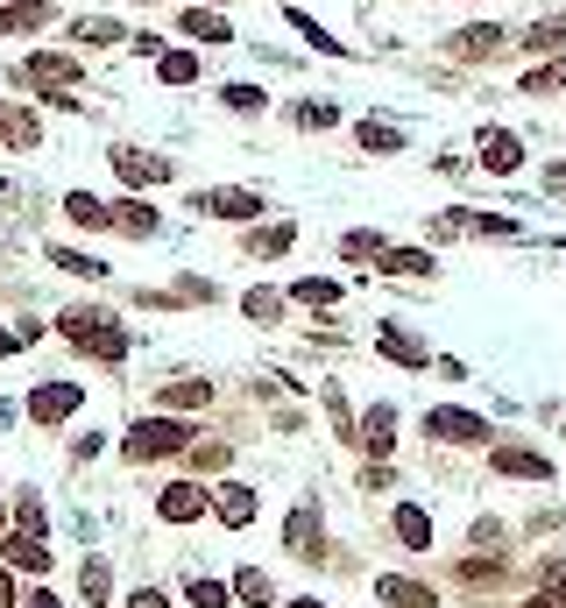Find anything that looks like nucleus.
Here are the masks:
<instances>
[{
  "label": "nucleus",
  "instance_id": "40",
  "mask_svg": "<svg viewBox=\"0 0 566 608\" xmlns=\"http://www.w3.org/2000/svg\"><path fill=\"white\" fill-rule=\"evenodd\" d=\"M539 587H545V595H559V601H566V559H545V567H539Z\"/></svg>",
  "mask_w": 566,
  "mask_h": 608
},
{
  "label": "nucleus",
  "instance_id": "50",
  "mask_svg": "<svg viewBox=\"0 0 566 608\" xmlns=\"http://www.w3.org/2000/svg\"><path fill=\"white\" fill-rule=\"evenodd\" d=\"M0 524H8V502H0Z\"/></svg>",
  "mask_w": 566,
  "mask_h": 608
},
{
  "label": "nucleus",
  "instance_id": "34",
  "mask_svg": "<svg viewBox=\"0 0 566 608\" xmlns=\"http://www.w3.org/2000/svg\"><path fill=\"white\" fill-rule=\"evenodd\" d=\"M220 107H234V114H262L270 99H262V85H241V79H234V85H220Z\"/></svg>",
  "mask_w": 566,
  "mask_h": 608
},
{
  "label": "nucleus",
  "instance_id": "39",
  "mask_svg": "<svg viewBox=\"0 0 566 608\" xmlns=\"http://www.w3.org/2000/svg\"><path fill=\"white\" fill-rule=\"evenodd\" d=\"M291 241H297V227H262L256 241H248V255H283Z\"/></svg>",
  "mask_w": 566,
  "mask_h": 608
},
{
  "label": "nucleus",
  "instance_id": "44",
  "mask_svg": "<svg viewBox=\"0 0 566 608\" xmlns=\"http://www.w3.org/2000/svg\"><path fill=\"white\" fill-rule=\"evenodd\" d=\"M0 608H14V573L0 567Z\"/></svg>",
  "mask_w": 566,
  "mask_h": 608
},
{
  "label": "nucleus",
  "instance_id": "11",
  "mask_svg": "<svg viewBox=\"0 0 566 608\" xmlns=\"http://www.w3.org/2000/svg\"><path fill=\"white\" fill-rule=\"evenodd\" d=\"M354 439H362V446L376 453V460H390V453H397V410H390V404H376V410L362 418V432H354Z\"/></svg>",
  "mask_w": 566,
  "mask_h": 608
},
{
  "label": "nucleus",
  "instance_id": "31",
  "mask_svg": "<svg viewBox=\"0 0 566 608\" xmlns=\"http://www.w3.org/2000/svg\"><path fill=\"white\" fill-rule=\"evenodd\" d=\"M128 28L121 22H99V14H85V22H71V43H93V50H107V43H121Z\"/></svg>",
  "mask_w": 566,
  "mask_h": 608
},
{
  "label": "nucleus",
  "instance_id": "17",
  "mask_svg": "<svg viewBox=\"0 0 566 608\" xmlns=\"http://www.w3.org/2000/svg\"><path fill=\"white\" fill-rule=\"evenodd\" d=\"M283 538H291V552H311V559H319V552H326V545H319V510H311V502H305V510H291Z\"/></svg>",
  "mask_w": 566,
  "mask_h": 608
},
{
  "label": "nucleus",
  "instance_id": "14",
  "mask_svg": "<svg viewBox=\"0 0 566 608\" xmlns=\"http://www.w3.org/2000/svg\"><path fill=\"white\" fill-rule=\"evenodd\" d=\"M510 43H517L524 57H559V50H566V22H559V14H553V22H531L524 36H510Z\"/></svg>",
  "mask_w": 566,
  "mask_h": 608
},
{
  "label": "nucleus",
  "instance_id": "43",
  "mask_svg": "<svg viewBox=\"0 0 566 608\" xmlns=\"http://www.w3.org/2000/svg\"><path fill=\"white\" fill-rule=\"evenodd\" d=\"M22 608H64V601H57V595H50V587H36V595H28Z\"/></svg>",
  "mask_w": 566,
  "mask_h": 608
},
{
  "label": "nucleus",
  "instance_id": "21",
  "mask_svg": "<svg viewBox=\"0 0 566 608\" xmlns=\"http://www.w3.org/2000/svg\"><path fill=\"white\" fill-rule=\"evenodd\" d=\"M79 601H85V608H107V601H114V573H107V559H85V573H79Z\"/></svg>",
  "mask_w": 566,
  "mask_h": 608
},
{
  "label": "nucleus",
  "instance_id": "26",
  "mask_svg": "<svg viewBox=\"0 0 566 608\" xmlns=\"http://www.w3.org/2000/svg\"><path fill=\"white\" fill-rule=\"evenodd\" d=\"M283 22H291V28H297V36H305V43H311V50H319V57H347V43H340V36H326V28H319V22H311V14H297V8H291V14H283Z\"/></svg>",
  "mask_w": 566,
  "mask_h": 608
},
{
  "label": "nucleus",
  "instance_id": "41",
  "mask_svg": "<svg viewBox=\"0 0 566 608\" xmlns=\"http://www.w3.org/2000/svg\"><path fill=\"white\" fill-rule=\"evenodd\" d=\"M340 255H382V234H347V241H340Z\"/></svg>",
  "mask_w": 566,
  "mask_h": 608
},
{
  "label": "nucleus",
  "instance_id": "45",
  "mask_svg": "<svg viewBox=\"0 0 566 608\" xmlns=\"http://www.w3.org/2000/svg\"><path fill=\"white\" fill-rule=\"evenodd\" d=\"M524 608H566V601H559V595H545V587H539V595H531Z\"/></svg>",
  "mask_w": 566,
  "mask_h": 608
},
{
  "label": "nucleus",
  "instance_id": "38",
  "mask_svg": "<svg viewBox=\"0 0 566 608\" xmlns=\"http://www.w3.org/2000/svg\"><path fill=\"white\" fill-rule=\"evenodd\" d=\"M114 227H128V234H156V213H149L142 199H121V213H114Z\"/></svg>",
  "mask_w": 566,
  "mask_h": 608
},
{
  "label": "nucleus",
  "instance_id": "16",
  "mask_svg": "<svg viewBox=\"0 0 566 608\" xmlns=\"http://www.w3.org/2000/svg\"><path fill=\"white\" fill-rule=\"evenodd\" d=\"M0 142H8V150H36V142H43L36 114H22V107H0Z\"/></svg>",
  "mask_w": 566,
  "mask_h": 608
},
{
  "label": "nucleus",
  "instance_id": "2",
  "mask_svg": "<svg viewBox=\"0 0 566 608\" xmlns=\"http://www.w3.org/2000/svg\"><path fill=\"white\" fill-rule=\"evenodd\" d=\"M22 85H36L50 107H71V93H79V57H64V50H36L22 64Z\"/></svg>",
  "mask_w": 566,
  "mask_h": 608
},
{
  "label": "nucleus",
  "instance_id": "36",
  "mask_svg": "<svg viewBox=\"0 0 566 608\" xmlns=\"http://www.w3.org/2000/svg\"><path fill=\"white\" fill-rule=\"evenodd\" d=\"M291 305H340V284H326V276H305V284H291Z\"/></svg>",
  "mask_w": 566,
  "mask_h": 608
},
{
  "label": "nucleus",
  "instance_id": "15",
  "mask_svg": "<svg viewBox=\"0 0 566 608\" xmlns=\"http://www.w3.org/2000/svg\"><path fill=\"white\" fill-rule=\"evenodd\" d=\"M559 85H566V50H559V57H545L539 71H524V79H517V93H531V99H553Z\"/></svg>",
  "mask_w": 566,
  "mask_h": 608
},
{
  "label": "nucleus",
  "instance_id": "7",
  "mask_svg": "<svg viewBox=\"0 0 566 608\" xmlns=\"http://www.w3.org/2000/svg\"><path fill=\"white\" fill-rule=\"evenodd\" d=\"M205 510H213V496H205L199 481H170V488L156 496V516H163V524H199Z\"/></svg>",
  "mask_w": 566,
  "mask_h": 608
},
{
  "label": "nucleus",
  "instance_id": "8",
  "mask_svg": "<svg viewBox=\"0 0 566 608\" xmlns=\"http://www.w3.org/2000/svg\"><path fill=\"white\" fill-rule=\"evenodd\" d=\"M488 467L510 474V481H553V460L531 453V446H496V453H488Z\"/></svg>",
  "mask_w": 566,
  "mask_h": 608
},
{
  "label": "nucleus",
  "instance_id": "25",
  "mask_svg": "<svg viewBox=\"0 0 566 608\" xmlns=\"http://www.w3.org/2000/svg\"><path fill=\"white\" fill-rule=\"evenodd\" d=\"M205 404H213V382H199V375L163 390V410H205Z\"/></svg>",
  "mask_w": 566,
  "mask_h": 608
},
{
  "label": "nucleus",
  "instance_id": "22",
  "mask_svg": "<svg viewBox=\"0 0 566 608\" xmlns=\"http://www.w3.org/2000/svg\"><path fill=\"white\" fill-rule=\"evenodd\" d=\"M50 22V0H22V8H0V36H28V28Z\"/></svg>",
  "mask_w": 566,
  "mask_h": 608
},
{
  "label": "nucleus",
  "instance_id": "5",
  "mask_svg": "<svg viewBox=\"0 0 566 608\" xmlns=\"http://www.w3.org/2000/svg\"><path fill=\"white\" fill-rule=\"evenodd\" d=\"M474 163H482L488 177H517L524 170V142H517L510 128H482V135H474Z\"/></svg>",
  "mask_w": 566,
  "mask_h": 608
},
{
  "label": "nucleus",
  "instance_id": "30",
  "mask_svg": "<svg viewBox=\"0 0 566 608\" xmlns=\"http://www.w3.org/2000/svg\"><path fill=\"white\" fill-rule=\"evenodd\" d=\"M50 262H57V270H71V276H85V284H99V276H107V262L85 255V248H50Z\"/></svg>",
  "mask_w": 566,
  "mask_h": 608
},
{
  "label": "nucleus",
  "instance_id": "4",
  "mask_svg": "<svg viewBox=\"0 0 566 608\" xmlns=\"http://www.w3.org/2000/svg\"><path fill=\"white\" fill-rule=\"evenodd\" d=\"M185 446H191V425L185 418H142L135 432L121 439L128 460H163V453H185Z\"/></svg>",
  "mask_w": 566,
  "mask_h": 608
},
{
  "label": "nucleus",
  "instance_id": "32",
  "mask_svg": "<svg viewBox=\"0 0 566 608\" xmlns=\"http://www.w3.org/2000/svg\"><path fill=\"white\" fill-rule=\"evenodd\" d=\"M283 305H291L283 290H248V298H241V311H248L256 325H283Z\"/></svg>",
  "mask_w": 566,
  "mask_h": 608
},
{
  "label": "nucleus",
  "instance_id": "42",
  "mask_svg": "<svg viewBox=\"0 0 566 608\" xmlns=\"http://www.w3.org/2000/svg\"><path fill=\"white\" fill-rule=\"evenodd\" d=\"M14 516H22V530H28V538L43 530V502H36V496H14Z\"/></svg>",
  "mask_w": 566,
  "mask_h": 608
},
{
  "label": "nucleus",
  "instance_id": "35",
  "mask_svg": "<svg viewBox=\"0 0 566 608\" xmlns=\"http://www.w3.org/2000/svg\"><path fill=\"white\" fill-rule=\"evenodd\" d=\"M64 213H71V219H79V227H107V219H114V213H107V205H99V199H93V191H71V199H64Z\"/></svg>",
  "mask_w": 566,
  "mask_h": 608
},
{
  "label": "nucleus",
  "instance_id": "20",
  "mask_svg": "<svg viewBox=\"0 0 566 608\" xmlns=\"http://www.w3.org/2000/svg\"><path fill=\"white\" fill-rule=\"evenodd\" d=\"M0 552H8V567H22V573H50V552H43V538H0Z\"/></svg>",
  "mask_w": 566,
  "mask_h": 608
},
{
  "label": "nucleus",
  "instance_id": "23",
  "mask_svg": "<svg viewBox=\"0 0 566 608\" xmlns=\"http://www.w3.org/2000/svg\"><path fill=\"white\" fill-rule=\"evenodd\" d=\"M439 262L425 255V248H382V276H432Z\"/></svg>",
  "mask_w": 566,
  "mask_h": 608
},
{
  "label": "nucleus",
  "instance_id": "1",
  "mask_svg": "<svg viewBox=\"0 0 566 608\" xmlns=\"http://www.w3.org/2000/svg\"><path fill=\"white\" fill-rule=\"evenodd\" d=\"M57 333H64L79 354H93V361H128V347H135V333L99 305H64L57 311Z\"/></svg>",
  "mask_w": 566,
  "mask_h": 608
},
{
  "label": "nucleus",
  "instance_id": "49",
  "mask_svg": "<svg viewBox=\"0 0 566 608\" xmlns=\"http://www.w3.org/2000/svg\"><path fill=\"white\" fill-rule=\"evenodd\" d=\"M291 608H326V601H291Z\"/></svg>",
  "mask_w": 566,
  "mask_h": 608
},
{
  "label": "nucleus",
  "instance_id": "47",
  "mask_svg": "<svg viewBox=\"0 0 566 608\" xmlns=\"http://www.w3.org/2000/svg\"><path fill=\"white\" fill-rule=\"evenodd\" d=\"M135 608H170V601H163V595H149V587H142V595H135Z\"/></svg>",
  "mask_w": 566,
  "mask_h": 608
},
{
  "label": "nucleus",
  "instance_id": "48",
  "mask_svg": "<svg viewBox=\"0 0 566 608\" xmlns=\"http://www.w3.org/2000/svg\"><path fill=\"white\" fill-rule=\"evenodd\" d=\"M8 347H22V339H14V333H8V325H0V354H8Z\"/></svg>",
  "mask_w": 566,
  "mask_h": 608
},
{
  "label": "nucleus",
  "instance_id": "12",
  "mask_svg": "<svg viewBox=\"0 0 566 608\" xmlns=\"http://www.w3.org/2000/svg\"><path fill=\"white\" fill-rule=\"evenodd\" d=\"M213 510H220V524H234V530H248V524H256V488H241V481H220V496H213Z\"/></svg>",
  "mask_w": 566,
  "mask_h": 608
},
{
  "label": "nucleus",
  "instance_id": "24",
  "mask_svg": "<svg viewBox=\"0 0 566 608\" xmlns=\"http://www.w3.org/2000/svg\"><path fill=\"white\" fill-rule=\"evenodd\" d=\"M397 538H404L411 552H432V516L418 510V502H404V510H397Z\"/></svg>",
  "mask_w": 566,
  "mask_h": 608
},
{
  "label": "nucleus",
  "instance_id": "3",
  "mask_svg": "<svg viewBox=\"0 0 566 608\" xmlns=\"http://www.w3.org/2000/svg\"><path fill=\"white\" fill-rule=\"evenodd\" d=\"M439 50L453 57V64H496V57L510 50V28L503 22H468V28H453Z\"/></svg>",
  "mask_w": 566,
  "mask_h": 608
},
{
  "label": "nucleus",
  "instance_id": "13",
  "mask_svg": "<svg viewBox=\"0 0 566 608\" xmlns=\"http://www.w3.org/2000/svg\"><path fill=\"white\" fill-rule=\"evenodd\" d=\"M114 177H121V184H163L170 163H156V156H142V150H114Z\"/></svg>",
  "mask_w": 566,
  "mask_h": 608
},
{
  "label": "nucleus",
  "instance_id": "10",
  "mask_svg": "<svg viewBox=\"0 0 566 608\" xmlns=\"http://www.w3.org/2000/svg\"><path fill=\"white\" fill-rule=\"evenodd\" d=\"M199 213H213V219H256L262 213V191H199Z\"/></svg>",
  "mask_w": 566,
  "mask_h": 608
},
{
  "label": "nucleus",
  "instance_id": "33",
  "mask_svg": "<svg viewBox=\"0 0 566 608\" xmlns=\"http://www.w3.org/2000/svg\"><path fill=\"white\" fill-rule=\"evenodd\" d=\"M156 79L163 85H191V79H199V57H191V50H163L156 57Z\"/></svg>",
  "mask_w": 566,
  "mask_h": 608
},
{
  "label": "nucleus",
  "instance_id": "9",
  "mask_svg": "<svg viewBox=\"0 0 566 608\" xmlns=\"http://www.w3.org/2000/svg\"><path fill=\"white\" fill-rule=\"evenodd\" d=\"M71 410H79V382H43V390L28 396V418L36 425H64Z\"/></svg>",
  "mask_w": 566,
  "mask_h": 608
},
{
  "label": "nucleus",
  "instance_id": "29",
  "mask_svg": "<svg viewBox=\"0 0 566 608\" xmlns=\"http://www.w3.org/2000/svg\"><path fill=\"white\" fill-rule=\"evenodd\" d=\"M185 36H191V43H234V28L220 22L213 8H191V14H185Z\"/></svg>",
  "mask_w": 566,
  "mask_h": 608
},
{
  "label": "nucleus",
  "instance_id": "46",
  "mask_svg": "<svg viewBox=\"0 0 566 608\" xmlns=\"http://www.w3.org/2000/svg\"><path fill=\"white\" fill-rule=\"evenodd\" d=\"M545 184H553V191H566V163H553V170H545Z\"/></svg>",
  "mask_w": 566,
  "mask_h": 608
},
{
  "label": "nucleus",
  "instance_id": "28",
  "mask_svg": "<svg viewBox=\"0 0 566 608\" xmlns=\"http://www.w3.org/2000/svg\"><path fill=\"white\" fill-rule=\"evenodd\" d=\"M234 601H241V608H270V601H276V595H270V573L241 567V573H234Z\"/></svg>",
  "mask_w": 566,
  "mask_h": 608
},
{
  "label": "nucleus",
  "instance_id": "6",
  "mask_svg": "<svg viewBox=\"0 0 566 608\" xmlns=\"http://www.w3.org/2000/svg\"><path fill=\"white\" fill-rule=\"evenodd\" d=\"M425 432L439 446H488V418H474V410H425Z\"/></svg>",
  "mask_w": 566,
  "mask_h": 608
},
{
  "label": "nucleus",
  "instance_id": "19",
  "mask_svg": "<svg viewBox=\"0 0 566 608\" xmlns=\"http://www.w3.org/2000/svg\"><path fill=\"white\" fill-rule=\"evenodd\" d=\"M354 142H362L368 156H397V150H404V128H390V121H354Z\"/></svg>",
  "mask_w": 566,
  "mask_h": 608
},
{
  "label": "nucleus",
  "instance_id": "18",
  "mask_svg": "<svg viewBox=\"0 0 566 608\" xmlns=\"http://www.w3.org/2000/svg\"><path fill=\"white\" fill-rule=\"evenodd\" d=\"M376 595L390 601V608H432V587L404 581V573H382V581H376Z\"/></svg>",
  "mask_w": 566,
  "mask_h": 608
},
{
  "label": "nucleus",
  "instance_id": "27",
  "mask_svg": "<svg viewBox=\"0 0 566 608\" xmlns=\"http://www.w3.org/2000/svg\"><path fill=\"white\" fill-rule=\"evenodd\" d=\"M382 354H390L397 368H425V361H432L418 339H411V333H397V325H382Z\"/></svg>",
  "mask_w": 566,
  "mask_h": 608
},
{
  "label": "nucleus",
  "instance_id": "37",
  "mask_svg": "<svg viewBox=\"0 0 566 608\" xmlns=\"http://www.w3.org/2000/svg\"><path fill=\"white\" fill-rule=\"evenodd\" d=\"M185 601H191V608H234V587H220V581H191Z\"/></svg>",
  "mask_w": 566,
  "mask_h": 608
}]
</instances>
